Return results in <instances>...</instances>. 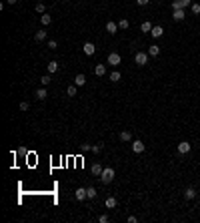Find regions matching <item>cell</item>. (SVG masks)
Wrapping results in <instances>:
<instances>
[{
    "label": "cell",
    "instance_id": "6da1fadb",
    "mask_svg": "<svg viewBox=\"0 0 200 223\" xmlns=\"http://www.w3.org/2000/svg\"><path fill=\"white\" fill-rule=\"evenodd\" d=\"M114 169H112V167H106L104 171H102V175H100V181H102V183L104 185H108V183H112V181H114Z\"/></svg>",
    "mask_w": 200,
    "mask_h": 223
},
{
    "label": "cell",
    "instance_id": "7a4b0ae2",
    "mask_svg": "<svg viewBox=\"0 0 200 223\" xmlns=\"http://www.w3.org/2000/svg\"><path fill=\"white\" fill-rule=\"evenodd\" d=\"M178 153H180V155H186V153H190V149H192V145L190 143H188V141H180V143H178Z\"/></svg>",
    "mask_w": 200,
    "mask_h": 223
},
{
    "label": "cell",
    "instance_id": "3957f363",
    "mask_svg": "<svg viewBox=\"0 0 200 223\" xmlns=\"http://www.w3.org/2000/svg\"><path fill=\"white\" fill-rule=\"evenodd\" d=\"M134 63L140 64V67H144V64L148 63V54L146 52H136L134 54Z\"/></svg>",
    "mask_w": 200,
    "mask_h": 223
},
{
    "label": "cell",
    "instance_id": "277c9868",
    "mask_svg": "<svg viewBox=\"0 0 200 223\" xmlns=\"http://www.w3.org/2000/svg\"><path fill=\"white\" fill-rule=\"evenodd\" d=\"M120 60H122V58H120L118 52H110L108 54V64H110V67H118Z\"/></svg>",
    "mask_w": 200,
    "mask_h": 223
},
{
    "label": "cell",
    "instance_id": "5b68a950",
    "mask_svg": "<svg viewBox=\"0 0 200 223\" xmlns=\"http://www.w3.org/2000/svg\"><path fill=\"white\" fill-rule=\"evenodd\" d=\"M188 4H190V0H174L172 2V10H178V8H188Z\"/></svg>",
    "mask_w": 200,
    "mask_h": 223
},
{
    "label": "cell",
    "instance_id": "8992f818",
    "mask_svg": "<svg viewBox=\"0 0 200 223\" xmlns=\"http://www.w3.org/2000/svg\"><path fill=\"white\" fill-rule=\"evenodd\" d=\"M162 34H164V28H162L160 24L152 26V30H150V36H152V38H160Z\"/></svg>",
    "mask_w": 200,
    "mask_h": 223
},
{
    "label": "cell",
    "instance_id": "52a82bcc",
    "mask_svg": "<svg viewBox=\"0 0 200 223\" xmlns=\"http://www.w3.org/2000/svg\"><path fill=\"white\" fill-rule=\"evenodd\" d=\"M82 50H84V54H86V56H92V54L96 52V46H94L92 42H86L84 46H82Z\"/></svg>",
    "mask_w": 200,
    "mask_h": 223
},
{
    "label": "cell",
    "instance_id": "ba28073f",
    "mask_svg": "<svg viewBox=\"0 0 200 223\" xmlns=\"http://www.w3.org/2000/svg\"><path fill=\"white\" fill-rule=\"evenodd\" d=\"M106 30H108V34H116V32H118V22L108 20V22H106Z\"/></svg>",
    "mask_w": 200,
    "mask_h": 223
},
{
    "label": "cell",
    "instance_id": "9c48e42d",
    "mask_svg": "<svg viewBox=\"0 0 200 223\" xmlns=\"http://www.w3.org/2000/svg\"><path fill=\"white\" fill-rule=\"evenodd\" d=\"M184 16H186V12L182 8H178V10H172V18L174 20H178V22H180V20H184Z\"/></svg>",
    "mask_w": 200,
    "mask_h": 223
},
{
    "label": "cell",
    "instance_id": "30bf717a",
    "mask_svg": "<svg viewBox=\"0 0 200 223\" xmlns=\"http://www.w3.org/2000/svg\"><path fill=\"white\" fill-rule=\"evenodd\" d=\"M144 149H146V147H144L142 141H134L132 143V151L134 153H144Z\"/></svg>",
    "mask_w": 200,
    "mask_h": 223
},
{
    "label": "cell",
    "instance_id": "8fae6325",
    "mask_svg": "<svg viewBox=\"0 0 200 223\" xmlns=\"http://www.w3.org/2000/svg\"><path fill=\"white\" fill-rule=\"evenodd\" d=\"M194 197H196V191L192 189V187H188V189L184 191V199H186V201H192Z\"/></svg>",
    "mask_w": 200,
    "mask_h": 223
},
{
    "label": "cell",
    "instance_id": "7c38bea8",
    "mask_svg": "<svg viewBox=\"0 0 200 223\" xmlns=\"http://www.w3.org/2000/svg\"><path fill=\"white\" fill-rule=\"evenodd\" d=\"M88 195H86V189L84 187H78L76 189V201H82V199H86Z\"/></svg>",
    "mask_w": 200,
    "mask_h": 223
},
{
    "label": "cell",
    "instance_id": "4fadbf2b",
    "mask_svg": "<svg viewBox=\"0 0 200 223\" xmlns=\"http://www.w3.org/2000/svg\"><path fill=\"white\" fill-rule=\"evenodd\" d=\"M116 203H118V201H116L114 197H106V201H104L106 209H114V207H116Z\"/></svg>",
    "mask_w": 200,
    "mask_h": 223
},
{
    "label": "cell",
    "instance_id": "5bb4252c",
    "mask_svg": "<svg viewBox=\"0 0 200 223\" xmlns=\"http://www.w3.org/2000/svg\"><path fill=\"white\" fill-rule=\"evenodd\" d=\"M74 85H76V87H84V85H86V77H84V74H76Z\"/></svg>",
    "mask_w": 200,
    "mask_h": 223
},
{
    "label": "cell",
    "instance_id": "9a60e30c",
    "mask_svg": "<svg viewBox=\"0 0 200 223\" xmlns=\"http://www.w3.org/2000/svg\"><path fill=\"white\" fill-rule=\"evenodd\" d=\"M148 54H150V56H158V54H160V46H158V44H152V46L148 49Z\"/></svg>",
    "mask_w": 200,
    "mask_h": 223
},
{
    "label": "cell",
    "instance_id": "2e32d148",
    "mask_svg": "<svg viewBox=\"0 0 200 223\" xmlns=\"http://www.w3.org/2000/svg\"><path fill=\"white\" fill-rule=\"evenodd\" d=\"M94 73L98 74V77H102V74H106V64H96Z\"/></svg>",
    "mask_w": 200,
    "mask_h": 223
},
{
    "label": "cell",
    "instance_id": "e0dca14e",
    "mask_svg": "<svg viewBox=\"0 0 200 223\" xmlns=\"http://www.w3.org/2000/svg\"><path fill=\"white\" fill-rule=\"evenodd\" d=\"M46 97H48L46 88H38V91H36V99H38V101H44Z\"/></svg>",
    "mask_w": 200,
    "mask_h": 223
},
{
    "label": "cell",
    "instance_id": "ac0fdd59",
    "mask_svg": "<svg viewBox=\"0 0 200 223\" xmlns=\"http://www.w3.org/2000/svg\"><path fill=\"white\" fill-rule=\"evenodd\" d=\"M130 139H132V135H130V131H122V133H120V141H122V143H128Z\"/></svg>",
    "mask_w": 200,
    "mask_h": 223
},
{
    "label": "cell",
    "instance_id": "d6986e66",
    "mask_svg": "<svg viewBox=\"0 0 200 223\" xmlns=\"http://www.w3.org/2000/svg\"><path fill=\"white\" fill-rule=\"evenodd\" d=\"M58 70V63L56 60H50V63H48V73L52 74V73H56Z\"/></svg>",
    "mask_w": 200,
    "mask_h": 223
},
{
    "label": "cell",
    "instance_id": "ffe728a7",
    "mask_svg": "<svg viewBox=\"0 0 200 223\" xmlns=\"http://www.w3.org/2000/svg\"><path fill=\"white\" fill-rule=\"evenodd\" d=\"M34 38H36V40H38V42H42V40L44 38H46V30H38V32H36V34H34Z\"/></svg>",
    "mask_w": 200,
    "mask_h": 223
},
{
    "label": "cell",
    "instance_id": "44dd1931",
    "mask_svg": "<svg viewBox=\"0 0 200 223\" xmlns=\"http://www.w3.org/2000/svg\"><path fill=\"white\" fill-rule=\"evenodd\" d=\"M40 22H42V26H48V24H50V22H52V18H50V16H48L46 12H44V14L40 16Z\"/></svg>",
    "mask_w": 200,
    "mask_h": 223
},
{
    "label": "cell",
    "instance_id": "7402d4cb",
    "mask_svg": "<svg viewBox=\"0 0 200 223\" xmlns=\"http://www.w3.org/2000/svg\"><path fill=\"white\" fill-rule=\"evenodd\" d=\"M120 78H122V74H120L118 70H114V73H110V81H112V83H118Z\"/></svg>",
    "mask_w": 200,
    "mask_h": 223
},
{
    "label": "cell",
    "instance_id": "603a6c76",
    "mask_svg": "<svg viewBox=\"0 0 200 223\" xmlns=\"http://www.w3.org/2000/svg\"><path fill=\"white\" fill-rule=\"evenodd\" d=\"M66 95L68 97H76V85H70V87L66 88Z\"/></svg>",
    "mask_w": 200,
    "mask_h": 223
},
{
    "label": "cell",
    "instance_id": "cb8c5ba5",
    "mask_svg": "<svg viewBox=\"0 0 200 223\" xmlns=\"http://www.w3.org/2000/svg\"><path fill=\"white\" fill-rule=\"evenodd\" d=\"M102 171H104V169H102L98 163H96V165H92V175H98V177H100V175H102Z\"/></svg>",
    "mask_w": 200,
    "mask_h": 223
},
{
    "label": "cell",
    "instance_id": "d4e9b609",
    "mask_svg": "<svg viewBox=\"0 0 200 223\" xmlns=\"http://www.w3.org/2000/svg\"><path fill=\"white\" fill-rule=\"evenodd\" d=\"M128 26H130V22H128V20H126V18H122V20H118V28H122V30H126V28H128Z\"/></svg>",
    "mask_w": 200,
    "mask_h": 223
},
{
    "label": "cell",
    "instance_id": "484cf974",
    "mask_svg": "<svg viewBox=\"0 0 200 223\" xmlns=\"http://www.w3.org/2000/svg\"><path fill=\"white\" fill-rule=\"evenodd\" d=\"M140 28H142V32H148V34H150V30H152V24H150V22H142V26H140Z\"/></svg>",
    "mask_w": 200,
    "mask_h": 223
},
{
    "label": "cell",
    "instance_id": "4316f807",
    "mask_svg": "<svg viewBox=\"0 0 200 223\" xmlns=\"http://www.w3.org/2000/svg\"><path fill=\"white\" fill-rule=\"evenodd\" d=\"M86 195H88V199H94L96 197V189L94 187H88V189H86Z\"/></svg>",
    "mask_w": 200,
    "mask_h": 223
},
{
    "label": "cell",
    "instance_id": "83f0119b",
    "mask_svg": "<svg viewBox=\"0 0 200 223\" xmlns=\"http://www.w3.org/2000/svg\"><path fill=\"white\" fill-rule=\"evenodd\" d=\"M40 83H42L44 87H46V85H50V83H52V78H50V74H46V77H42V78H40Z\"/></svg>",
    "mask_w": 200,
    "mask_h": 223
},
{
    "label": "cell",
    "instance_id": "f1b7e54d",
    "mask_svg": "<svg viewBox=\"0 0 200 223\" xmlns=\"http://www.w3.org/2000/svg\"><path fill=\"white\" fill-rule=\"evenodd\" d=\"M36 12H40V14H44V12H46V6H44L42 2H38V4H36Z\"/></svg>",
    "mask_w": 200,
    "mask_h": 223
},
{
    "label": "cell",
    "instance_id": "f546056e",
    "mask_svg": "<svg viewBox=\"0 0 200 223\" xmlns=\"http://www.w3.org/2000/svg\"><path fill=\"white\" fill-rule=\"evenodd\" d=\"M80 149H82V153H88V151H92V145H88V143H84V145H82Z\"/></svg>",
    "mask_w": 200,
    "mask_h": 223
},
{
    "label": "cell",
    "instance_id": "4dcf8cb0",
    "mask_svg": "<svg viewBox=\"0 0 200 223\" xmlns=\"http://www.w3.org/2000/svg\"><path fill=\"white\" fill-rule=\"evenodd\" d=\"M192 14H200V4H192Z\"/></svg>",
    "mask_w": 200,
    "mask_h": 223
},
{
    "label": "cell",
    "instance_id": "1f68e13d",
    "mask_svg": "<svg viewBox=\"0 0 200 223\" xmlns=\"http://www.w3.org/2000/svg\"><path fill=\"white\" fill-rule=\"evenodd\" d=\"M100 151H102V145H92V153H100Z\"/></svg>",
    "mask_w": 200,
    "mask_h": 223
},
{
    "label": "cell",
    "instance_id": "d6a6232c",
    "mask_svg": "<svg viewBox=\"0 0 200 223\" xmlns=\"http://www.w3.org/2000/svg\"><path fill=\"white\" fill-rule=\"evenodd\" d=\"M56 46H58V42H56V40H48V49H56Z\"/></svg>",
    "mask_w": 200,
    "mask_h": 223
},
{
    "label": "cell",
    "instance_id": "836d02e7",
    "mask_svg": "<svg viewBox=\"0 0 200 223\" xmlns=\"http://www.w3.org/2000/svg\"><path fill=\"white\" fill-rule=\"evenodd\" d=\"M28 107H30V105H28L26 101H24V103H20V111H28Z\"/></svg>",
    "mask_w": 200,
    "mask_h": 223
},
{
    "label": "cell",
    "instance_id": "e575fe53",
    "mask_svg": "<svg viewBox=\"0 0 200 223\" xmlns=\"http://www.w3.org/2000/svg\"><path fill=\"white\" fill-rule=\"evenodd\" d=\"M98 221H100V223H108V215H100Z\"/></svg>",
    "mask_w": 200,
    "mask_h": 223
},
{
    "label": "cell",
    "instance_id": "d590c367",
    "mask_svg": "<svg viewBox=\"0 0 200 223\" xmlns=\"http://www.w3.org/2000/svg\"><path fill=\"white\" fill-rule=\"evenodd\" d=\"M136 2H138V6H146L150 0H136Z\"/></svg>",
    "mask_w": 200,
    "mask_h": 223
},
{
    "label": "cell",
    "instance_id": "8d00e7d4",
    "mask_svg": "<svg viewBox=\"0 0 200 223\" xmlns=\"http://www.w3.org/2000/svg\"><path fill=\"white\" fill-rule=\"evenodd\" d=\"M136 221H138V217H134V215H130V217H128V223H136Z\"/></svg>",
    "mask_w": 200,
    "mask_h": 223
},
{
    "label": "cell",
    "instance_id": "74e56055",
    "mask_svg": "<svg viewBox=\"0 0 200 223\" xmlns=\"http://www.w3.org/2000/svg\"><path fill=\"white\" fill-rule=\"evenodd\" d=\"M6 2H8V4H16V2H18V0H6Z\"/></svg>",
    "mask_w": 200,
    "mask_h": 223
},
{
    "label": "cell",
    "instance_id": "f35d334b",
    "mask_svg": "<svg viewBox=\"0 0 200 223\" xmlns=\"http://www.w3.org/2000/svg\"><path fill=\"white\" fill-rule=\"evenodd\" d=\"M64 2H70V0H64Z\"/></svg>",
    "mask_w": 200,
    "mask_h": 223
}]
</instances>
